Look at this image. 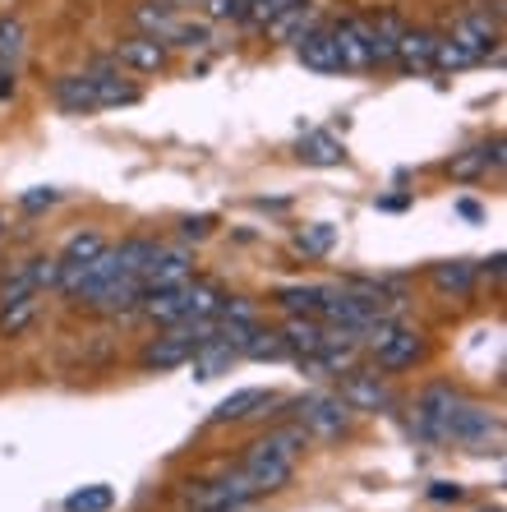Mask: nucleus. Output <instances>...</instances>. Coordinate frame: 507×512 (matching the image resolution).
I'll return each instance as SVG.
<instances>
[{"label":"nucleus","instance_id":"4be33fe9","mask_svg":"<svg viewBox=\"0 0 507 512\" xmlns=\"http://www.w3.org/2000/svg\"><path fill=\"white\" fill-rule=\"evenodd\" d=\"M263 28H268L272 42H291V47H295V42H300L305 33H314V28H319V14H314V5L305 0V5H295V10H286V14H277V19H268Z\"/></svg>","mask_w":507,"mask_h":512},{"label":"nucleus","instance_id":"bb28decb","mask_svg":"<svg viewBox=\"0 0 507 512\" xmlns=\"http://www.w3.org/2000/svg\"><path fill=\"white\" fill-rule=\"evenodd\" d=\"M134 24H139L148 37H157V42H166V37L176 33L180 14L171 10L166 0H143V5H134Z\"/></svg>","mask_w":507,"mask_h":512},{"label":"nucleus","instance_id":"20e7f679","mask_svg":"<svg viewBox=\"0 0 507 512\" xmlns=\"http://www.w3.org/2000/svg\"><path fill=\"white\" fill-rule=\"evenodd\" d=\"M259 499L254 485L245 476H226V480H199V489H189L194 512H245Z\"/></svg>","mask_w":507,"mask_h":512},{"label":"nucleus","instance_id":"72a5a7b5","mask_svg":"<svg viewBox=\"0 0 507 512\" xmlns=\"http://www.w3.org/2000/svg\"><path fill=\"white\" fill-rule=\"evenodd\" d=\"M24 56V19L19 14H0V65H19Z\"/></svg>","mask_w":507,"mask_h":512},{"label":"nucleus","instance_id":"473e14b6","mask_svg":"<svg viewBox=\"0 0 507 512\" xmlns=\"http://www.w3.org/2000/svg\"><path fill=\"white\" fill-rule=\"evenodd\" d=\"M471 65H480V56H475L466 42H457V37H438V51H434V70H471Z\"/></svg>","mask_w":507,"mask_h":512},{"label":"nucleus","instance_id":"f3484780","mask_svg":"<svg viewBox=\"0 0 507 512\" xmlns=\"http://www.w3.org/2000/svg\"><path fill=\"white\" fill-rule=\"evenodd\" d=\"M143 296H148V291H143V277H111V282L93 296V305L107 314H130L143 305Z\"/></svg>","mask_w":507,"mask_h":512},{"label":"nucleus","instance_id":"f704fd0d","mask_svg":"<svg viewBox=\"0 0 507 512\" xmlns=\"http://www.w3.org/2000/svg\"><path fill=\"white\" fill-rule=\"evenodd\" d=\"M111 503H116V489L111 485H83L65 499V512H111Z\"/></svg>","mask_w":507,"mask_h":512},{"label":"nucleus","instance_id":"423d86ee","mask_svg":"<svg viewBox=\"0 0 507 512\" xmlns=\"http://www.w3.org/2000/svg\"><path fill=\"white\" fill-rule=\"evenodd\" d=\"M457 402H461V393L452 388V383H429L425 393H420V402H415V425H420V434L443 439V429H448Z\"/></svg>","mask_w":507,"mask_h":512},{"label":"nucleus","instance_id":"a211bd4d","mask_svg":"<svg viewBox=\"0 0 507 512\" xmlns=\"http://www.w3.org/2000/svg\"><path fill=\"white\" fill-rule=\"evenodd\" d=\"M452 37L466 42L484 60L489 51H498V19H489V14H461L457 24H452Z\"/></svg>","mask_w":507,"mask_h":512},{"label":"nucleus","instance_id":"0eeeda50","mask_svg":"<svg viewBox=\"0 0 507 512\" xmlns=\"http://www.w3.org/2000/svg\"><path fill=\"white\" fill-rule=\"evenodd\" d=\"M342 402L351 406V411H392L397 406V397H392V388L378 374H369V370H346V379H342Z\"/></svg>","mask_w":507,"mask_h":512},{"label":"nucleus","instance_id":"e433bc0d","mask_svg":"<svg viewBox=\"0 0 507 512\" xmlns=\"http://www.w3.org/2000/svg\"><path fill=\"white\" fill-rule=\"evenodd\" d=\"M295 5H305V0H254V5H249V24H268V19H277V14H286V10H295Z\"/></svg>","mask_w":507,"mask_h":512},{"label":"nucleus","instance_id":"cd10ccee","mask_svg":"<svg viewBox=\"0 0 507 512\" xmlns=\"http://www.w3.org/2000/svg\"><path fill=\"white\" fill-rule=\"evenodd\" d=\"M236 365V351L226 342H208L194 351V360H189V370H194V379H217V374H226Z\"/></svg>","mask_w":507,"mask_h":512},{"label":"nucleus","instance_id":"39448f33","mask_svg":"<svg viewBox=\"0 0 507 512\" xmlns=\"http://www.w3.org/2000/svg\"><path fill=\"white\" fill-rule=\"evenodd\" d=\"M332 42H337V56H342V70H374V51H369V24L365 19H332L328 24Z\"/></svg>","mask_w":507,"mask_h":512},{"label":"nucleus","instance_id":"37998d69","mask_svg":"<svg viewBox=\"0 0 507 512\" xmlns=\"http://www.w3.org/2000/svg\"><path fill=\"white\" fill-rule=\"evenodd\" d=\"M457 213H461V217H471V222H480V217H484V208H480V203H475V199H461V203H457Z\"/></svg>","mask_w":507,"mask_h":512},{"label":"nucleus","instance_id":"2f4dec72","mask_svg":"<svg viewBox=\"0 0 507 512\" xmlns=\"http://www.w3.org/2000/svg\"><path fill=\"white\" fill-rule=\"evenodd\" d=\"M28 296H42V291H37L33 268H28V259H24L0 277V305H14V300H28Z\"/></svg>","mask_w":507,"mask_h":512},{"label":"nucleus","instance_id":"c85d7f7f","mask_svg":"<svg viewBox=\"0 0 507 512\" xmlns=\"http://www.w3.org/2000/svg\"><path fill=\"white\" fill-rule=\"evenodd\" d=\"M240 356H249V360H286L291 351H286V342H282V333H277V328H263V323H259V328L245 337Z\"/></svg>","mask_w":507,"mask_h":512},{"label":"nucleus","instance_id":"7c9ffc66","mask_svg":"<svg viewBox=\"0 0 507 512\" xmlns=\"http://www.w3.org/2000/svg\"><path fill=\"white\" fill-rule=\"evenodd\" d=\"M42 310V296H28V300H14V305H0V337H19L28 323L37 319Z\"/></svg>","mask_w":507,"mask_h":512},{"label":"nucleus","instance_id":"c756f323","mask_svg":"<svg viewBox=\"0 0 507 512\" xmlns=\"http://www.w3.org/2000/svg\"><path fill=\"white\" fill-rule=\"evenodd\" d=\"M295 254H305V259H323V254L337 245V227H328V222H314V227L295 231Z\"/></svg>","mask_w":507,"mask_h":512},{"label":"nucleus","instance_id":"79ce46f5","mask_svg":"<svg viewBox=\"0 0 507 512\" xmlns=\"http://www.w3.org/2000/svg\"><path fill=\"white\" fill-rule=\"evenodd\" d=\"M14 88H19V84H14V70H10V65H0V102H10Z\"/></svg>","mask_w":507,"mask_h":512},{"label":"nucleus","instance_id":"6ab92c4d","mask_svg":"<svg viewBox=\"0 0 507 512\" xmlns=\"http://www.w3.org/2000/svg\"><path fill=\"white\" fill-rule=\"evenodd\" d=\"M295 157L309 162V167H342L346 143L337 139V134H328V130H309L305 139H300V148H295Z\"/></svg>","mask_w":507,"mask_h":512},{"label":"nucleus","instance_id":"58836bf2","mask_svg":"<svg viewBox=\"0 0 507 512\" xmlns=\"http://www.w3.org/2000/svg\"><path fill=\"white\" fill-rule=\"evenodd\" d=\"M213 227H217V217H185V222H180L185 240H203V236H213Z\"/></svg>","mask_w":507,"mask_h":512},{"label":"nucleus","instance_id":"6e6552de","mask_svg":"<svg viewBox=\"0 0 507 512\" xmlns=\"http://www.w3.org/2000/svg\"><path fill=\"white\" fill-rule=\"evenodd\" d=\"M240 476L254 485V494H277V489L291 485L295 462H291V457H272V453H263V448H249L245 466H240Z\"/></svg>","mask_w":507,"mask_h":512},{"label":"nucleus","instance_id":"a18cd8bd","mask_svg":"<svg viewBox=\"0 0 507 512\" xmlns=\"http://www.w3.org/2000/svg\"><path fill=\"white\" fill-rule=\"evenodd\" d=\"M378 208H388V213H401V208H406V194H397V199H383Z\"/></svg>","mask_w":507,"mask_h":512},{"label":"nucleus","instance_id":"ddd939ff","mask_svg":"<svg viewBox=\"0 0 507 512\" xmlns=\"http://www.w3.org/2000/svg\"><path fill=\"white\" fill-rule=\"evenodd\" d=\"M434 51H438V33H429V28H406L392 65H401L406 74H429L434 70Z\"/></svg>","mask_w":507,"mask_h":512},{"label":"nucleus","instance_id":"c03bdc74","mask_svg":"<svg viewBox=\"0 0 507 512\" xmlns=\"http://www.w3.org/2000/svg\"><path fill=\"white\" fill-rule=\"evenodd\" d=\"M484 273H489V277H503V254H494V259L484 263Z\"/></svg>","mask_w":507,"mask_h":512},{"label":"nucleus","instance_id":"f03ea898","mask_svg":"<svg viewBox=\"0 0 507 512\" xmlns=\"http://www.w3.org/2000/svg\"><path fill=\"white\" fill-rule=\"evenodd\" d=\"M351 420L355 411L342 402V393H309L295 402V425L305 429L309 439H342Z\"/></svg>","mask_w":507,"mask_h":512},{"label":"nucleus","instance_id":"393cba45","mask_svg":"<svg viewBox=\"0 0 507 512\" xmlns=\"http://www.w3.org/2000/svg\"><path fill=\"white\" fill-rule=\"evenodd\" d=\"M157 240L148 236H134V240H120V245H111V259H116V273L120 277H143V268L157 259Z\"/></svg>","mask_w":507,"mask_h":512},{"label":"nucleus","instance_id":"a19ab883","mask_svg":"<svg viewBox=\"0 0 507 512\" xmlns=\"http://www.w3.org/2000/svg\"><path fill=\"white\" fill-rule=\"evenodd\" d=\"M429 499H434V503H448V499L457 503V499H461V489H457V485H448V480H438V485L429 489Z\"/></svg>","mask_w":507,"mask_h":512},{"label":"nucleus","instance_id":"a878e982","mask_svg":"<svg viewBox=\"0 0 507 512\" xmlns=\"http://www.w3.org/2000/svg\"><path fill=\"white\" fill-rule=\"evenodd\" d=\"M365 24H369V51H374V65H392L406 24H401L397 14H378V19H365Z\"/></svg>","mask_w":507,"mask_h":512},{"label":"nucleus","instance_id":"2eb2a0df","mask_svg":"<svg viewBox=\"0 0 507 512\" xmlns=\"http://www.w3.org/2000/svg\"><path fill=\"white\" fill-rule=\"evenodd\" d=\"M295 56H300V65H305V70H314V74H342V56H337V42H332V33H328L323 24L295 42Z\"/></svg>","mask_w":507,"mask_h":512},{"label":"nucleus","instance_id":"dca6fc26","mask_svg":"<svg viewBox=\"0 0 507 512\" xmlns=\"http://www.w3.org/2000/svg\"><path fill=\"white\" fill-rule=\"evenodd\" d=\"M277 333H282L286 351H291L295 360H300V356H314V351L328 342V328H323L314 314H291V319H286Z\"/></svg>","mask_w":507,"mask_h":512},{"label":"nucleus","instance_id":"c9c22d12","mask_svg":"<svg viewBox=\"0 0 507 512\" xmlns=\"http://www.w3.org/2000/svg\"><path fill=\"white\" fill-rule=\"evenodd\" d=\"M28 268H33L37 291H51V286H60V259H56V254H33V259H28Z\"/></svg>","mask_w":507,"mask_h":512},{"label":"nucleus","instance_id":"ea45409f","mask_svg":"<svg viewBox=\"0 0 507 512\" xmlns=\"http://www.w3.org/2000/svg\"><path fill=\"white\" fill-rule=\"evenodd\" d=\"M51 203H60V190H33L19 199V208H28V213H37V208H51Z\"/></svg>","mask_w":507,"mask_h":512},{"label":"nucleus","instance_id":"4468645a","mask_svg":"<svg viewBox=\"0 0 507 512\" xmlns=\"http://www.w3.org/2000/svg\"><path fill=\"white\" fill-rule=\"evenodd\" d=\"M88 84H93L97 93V111L107 107H134L139 102V84H130L120 70H111V65H97V70H88Z\"/></svg>","mask_w":507,"mask_h":512},{"label":"nucleus","instance_id":"9d476101","mask_svg":"<svg viewBox=\"0 0 507 512\" xmlns=\"http://www.w3.org/2000/svg\"><path fill=\"white\" fill-rule=\"evenodd\" d=\"M194 277V254L189 250H157V259L143 268V291H171Z\"/></svg>","mask_w":507,"mask_h":512},{"label":"nucleus","instance_id":"f8f14e48","mask_svg":"<svg viewBox=\"0 0 507 512\" xmlns=\"http://www.w3.org/2000/svg\"><path fill=\"white\" fill-rule=\"evenodd\" d=\"M166 42H157V37L139 33V37H125L116 47V65L120 70H134V74H157L166 70Z\"/></svg>","mask_w":507,"mask_h":512},{"label":"nucleus","instance_id":"aec40b11","mask_svg":"<svg viewBox=\"0 0 507 512\" xmlns=\"http://www.w3.org/2000/svg\"><path fill=\"white\" fill-rule=\"evenodd\" d=\"M323 296H328V286H319V282H291V286H277V291H272V300H277L286 314H314V319L323 314Z\"/></svg>","mask_w":507,"mask_h":512},{"label":"nucleus","instance_id":"b1692460","mask_svg":"<svg viewBox=\"0 0 507 512\" xmlns=\"http://www.w3.org/2000/svg\"><path fill=\"white\" fill-rule=\"evenodd\" d=\"M475 277H480V268H475L471 259H443L429 268V282H434L443 296H466L475 286Z\"/></svg>","mask_w":507,"mask_h":512},{"label":"nucleus","instance_id":"f257e3e1","mask_svg":"<svg viewBox=\"0 0 507 512\" xmlns=\"http://www.w3.org/2000/svg\"><path fill=\"white\" fill-rule=\"evenodd\" d=\"M213 342V319L203 323H171L162 337H153V342L139 351V365L143 370H180V365H189L194 360V351L199 346Z\"/></svg>","mask_w":507,"mask_h":512},{"label":"nucleus","instance_id":"5701e85b","mask_svg":"<svg viewBox=\"0 0 507 512\" xmlns=\"http://www.w3.org/2000/svg\"><path fill=\"white\" fill-rule=\"evenodd\" d=\"M489 167H503V143H484V148H466L461 157L448 162V176L452 180H480Z\"/></svg>","mask_w":507,"mask_h":512},{"label":"nucleus","instance_id":"7ed1b4c3","mask_svg":"<svg viewBox=\"0 0 507 512\" xmlns=\"http://www.w3.org/2000/svg\"><path fill=\"white\" fill-rule=\"evenodd\" d=\"M498 434H503V425H498L494 411L461 397L452 420H448V429H443V443H466L475 453H489V443H498Z\"/></svg>","mask_w":507,"mask_h":512},{"label":"nucleus","instance_id":"1a4fd4ad","mask_svg":"<svg viewBox=\"0 0 507 512\" xmlns=\"http://www.w3.org/2000/svg\"><path fill=\"white\" fill-rule=\"evenodd\" d=\"M282 397L272 393V388H236L231 397H222V402L213 406V416H208V425H236V420H249V416H263L268 406H277Z\"/></svg>","mask_w":507,"mask_h":512},{"label":"nucleus","instance_id":"9b49d317","mask_svg":"<svg viewBox=\"0 0 507 512\" xmlns=\"http://www.w3.org/2000/svg\"><path fill=\"white\" fill-rule=\"evenodd\" d=\"M420 356H425V337L415 333V328H401V323H397V333H392L388 342L374 346V365L378 370H388V374L411 370Z\"/></svg>","mask_w":507,"mask_h":512},{"label":"nucleus","instance_id":"412c9836","mask_svg":"<svg viewBox=\"0 0 507 512\" xmlns=\"http://www.w3.org/2000/svg\"><path fill=\"white\" fill-rule=\"evenodd\" d=\"M51 93H56V102L70 111V116H93L97 111V93H93V84H88V74H60Z\"/></svg>","mask_w":507,"mask_h":512},{"label":"nucleus","instance_id":"4c0bfd02","mask_svg":"<svg viewBox=\"0 0 507 512\" xmlns=\"http://www.w3.org/2000/svg\"><path fill=\"white\" fill-rule=\"evenodd\" d=\"M171 47H185V51H194V47H203L208 42V24H189V19H180L176 24V33L166 37Z\"/></svg>","mask_w":507,"mask_h":512}]
</instances>
